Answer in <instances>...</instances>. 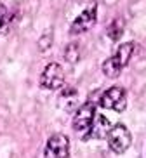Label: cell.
<instances>
[{
  "mask_svg": "<svg viewBox=\"0 0 146 158\" xmlns=\"http://www.w3.org/2000/svg\"><path fill=\"white\" fill-rule=\"evenodd\" d=\"M123 28H125V24H123L122 19H115L113 23L108 26V30H106V35H108L110 40L117 42V40H120V37L123 35Z\"/></svg>",
  "mask_w": 146,
  "mask_h": 158,
  "instance_id": "30bf717a",
  "label": "cell"
},
{
  "mask_svg": "<svg viewBox=\"0 0 146 158\" xmlns=\"http://www.w3.org/2000/svg\"><path fill=\"white\" fill-rule=\"evenodd\" d=\"M65 84V70L57 63H49L40 75V87L45 90H57Z\"/></svg>",
  "mask_w": 146,
  "mask_h": 158,
  "instance_id": "5b68a950",
  "label": "cell"
},
{
  "mask_svg": "<svg viewBox=\"0 0 146 158\" xmlns=\"http://www.w3.org/2000/svg\"><path fill=\"white\" fill-rule=\"evenodd\" d=\"M106 139H108V146L113 153L122 155L131 148L132 135H131V130L127 129V125L117 123V125H111L108 135H106Z\"/></svg>",
  "mask_w": 146,
  "mask_h": 158,
  "instance_id": "3957f363",
  "label": "cell"
},
{
  "mask_svg": "<svg viewBox=\"0 0 146 158\" xmlns=\"http://www.w3.org/2000/svg\"><path fill=\"white\" fill-rule=\"evenodd\" d=\"M110 129H111V123L104 115L101 113H96L94 118H92V123H90L87 134L84 135L85 139H104L108 135Z\"/></svg>",
  "mask_w": 146,
  "mask_h": 158,
  "instance_id": "ba28073f",
  "label": "cell"
},
{
  "mask_svg": "<svg viewBox=\"0 0 146 158\" xmlns=\"http://www.w3.org/2000/svg\"><path fill=\"white\" fill-rule=\"evenodd\" d=\"M134 47H136L134 42H125L122 45H118L117 52H115L113 56H110L103 63V66H101L104 77H108V78H118L120 77V71L129 64L132 52H134Z\"/></svg>",
  "mask_w": 146,
  "mask_h": 158,
  "instance_id": "6da1fadb",
  "label": "cell"
},
{
  "mask_svg": "<svg viewBox=\"0 0 146 158\" xmlns=\"http://www.w3.org/2000/svg\"><path fill=\"white\" fill-rule=\"evenodd\" d=\"M77 104H78V90L75 87H65L57 96V106L63 111H73Z\"/></svg>",
  "mask_w": 146,
  "mask_h": 158,
  "instance_id": "9c48e42d",
  "label": "cell"
},
{
  "mask_svg": "<svg viewBox=\"0 0 146 158\" xmlns=\"http://www.w3.org/2000/svg\"><path fill=\"white\" fill-rule=\"evenodd\" d=\"M52 45V35L51 33H45L44 37H40V40H38V49L42 52H47L49 49H51Z\"/></svg>",
  "mask_w": 146,
  "mask_h": 158,
  "instance_id": "4fadbf2b",
  "label": "cell"
},
{
  "mask_svg": "<svg viewBox=\"0 0 146 158\" xmlns=\"http://www.w3.org/2000/svg\"><path fill=\"white\" fill-rule=\"evenodd\" d=\"M10 23H12V16H10L9 9L0 2V35H5L9 31Z\"/></svg>",
  "mask_w": 146,
  "mask_h": 158,
  "instance_id": "8fae6325",
  "label": "cell"
},
{
  "mask_svg": "<svg viewBox=\"0 0 146 158\" xmlns=\"http://www.w3.org/2000/svg\"><path fill=\"white\" fill-rule=\"evenodd\" d=\"M99 106L104 110H113L117 113L125 111L127 108V90L122 85H115L104 90L99 98Z\"/></svg>",
  "mask_w": 146,
  "mask_h": 158,
  "instance_id": "7a4b0ae2",
  "label": "cell"
},
{
  "mask_svg": "<svg viewBox=\"0 0 146 158\" xmlns=\"http://www.w3.org/2000/svg\"><path fill=\"white\" fill-rule=\"evenodd\" d=\"M65 59L68 61V63H71V64L78 63V59H80V47H78V44H68V45H66Z\"/></svg>",
  "mask_w": 146,
  "mask_h": 158,
  "instance_id": "7c38bea8",
  "label": "cell"
},
{
  "mask_svg": "<svg viewBox=\"0 0 146 158\" xmlns=\"http://www.w3.org/2000/svg\"><path fill=\"white\" fill-rule=\"evenodd\" d=\"M94 115H96L94 102H85V104H82L75 111V115H73V130H75L77 134L85 135L87 130H89V127H90V123H92Z\"/></svg>",
  "mask_w": 146,
  "mask_h": 158,
  "instance_id": "8992f818",
  "label": "cell"
},
{
  "mask_svg": "<svg viewBox=\"0 0 146 158\" xmlns=\"http://www.w3.org/2000/svg\"><path fill=\"white\" fill-rule=\"evenodd\" d=\"M44 156H47V158L70 156V139L65 134L51 135L47 144H45V149H44Z\"/></svg>",
  "mask_w": 146,
  "mask_h": 158,
  "instance_id": "52a82bcc",
  "label": "cell"
},
{
  "mask_svg": "<svg viewBox=\"0 0 146 158\" xmlns=\"http://www.w3.org/2000/svg\"><path fill=\"white\" fill-rule=\"evenodd\" d=\"M98 21V2H90L87 5V9L82 10L80 14L73 19V23L70 26L71 35H80V33L89 31Z\"/></svg>",
  "mask_w": 146,
  "mask_h": 158,
  "instance_id": "277c9868",
  "label": "cell"
}]
</instances>
